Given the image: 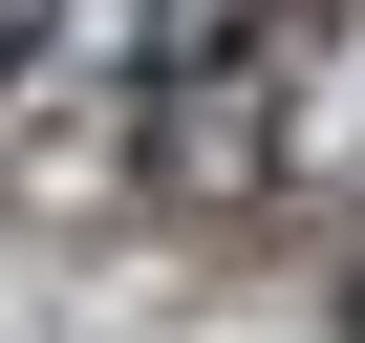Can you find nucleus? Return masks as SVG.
<instances>
[{
    "instance_id": "obj_1",
    "label": "nucleus",
    "mask_w": 365,
    "mask_h": 343,
    "mask_svg": "<svg viewBox=\"0 0 365 343\" xmlns=\"http://www.w3.org/2000/svg\"><path fill=\"white\" fill-rule=\"evenodd\" d=\"M279 150H301V65L279 43H150L129 86V172H172V194H279Z\"/></svg>"
},
{
    "instance_id": "obj_2",
    "label": "nucleus",
    "mask_w": 365,
    "mask_h": 343,
    "mask_svg": "<svg viewBox=\"0 0 365 343\" xmlns=\"http://www.w3.org/2000/svg\"><path fill=\"white\" fill-rule=\"evenodd\" d=\"M322 22H365V0H172V43H279V65H301Z\"/></svg>"
},
{
    "instance_id": "obj_3",
    "label": "nucleus",
    "mask_w": 365,
    "mask_h": 343,
    "mask_svg": "<svg viewBox=\"0 0 365 343\" xmlns=\"http://www.w3.org/2000/svg\"><path fill=\"white\" fill-rule=\"evenodd\" d=\"M22 65H43V0H0V86H22Z\"/></svg>"
}]
</instances>
